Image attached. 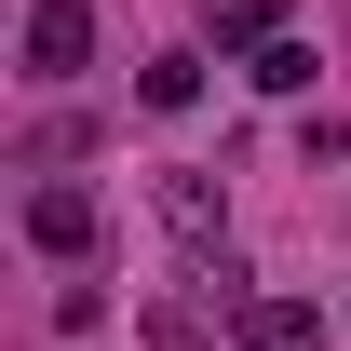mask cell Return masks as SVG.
Wrapping results in <instances>:
<instances>
[{
	"label": "cell",
	"instance_id": "2",
	"mask_svg": "<svg viewBox=\"0 0 351 351\" xmlns=\"http://www.w3.org/2000/svg\"><path fill=\"white\" fill-rule=\"evenodd\" d=\"M27 243H41V257H82V243H95V189H68V176L27 189Z\"/></svg>",
	"mask_w": 351,
	"mask_h": 351
},
{
	"label": "cell",
	"instance_id": "1",
	"mask_svg": "<svg viewBox=\"0 0 351 351\" xmlns=\"http://www.w3.org/2000/svg\"><path fill=\"white\" fill-rule=\"evenodd\" d=\"M27 68H41V82H82L95 68V0H41V14H27Z\"/></svg>",
	"mask_w": 351,
	"mask_h": 351
},
{
	"label": "cell",
	"instance_id": "5",
	"mask_svg": "<svg viewBox=\"0 0 351 351\" xmlns=\"http://www.w3.org/2000/svg\"><path fill=\"white\" fill-rule=\"evenodd\" d=\"M257 82H270V95H311V82H324V54H311V41H270V54H257Z\"/></svg>",
	"mask_w": 351,
	"mask_h": 351
},
{
	"label": "cell",
	"instance_id": "3",
	"mask_svg": "<svg viewBox=\"0 0 351 351\" xmlns=\"http://www.w3.org/2000/svg\"><path fill=\"white\" fill-rule=\"evenodd\" d=\"M243 338H257V351H324V311H311V298H257Z\"/></svg>",
	"mask_w": 351,
	"mask_h": 351
},
{
	"label": "cell",
	"instance_id": "4",
	"mask_svg": "<svg viewBox=\"0 0 351 351\" xmlns=\"http://www.w3.org/2000/svg\"><path fill=\"white\" fill-rule=\"evenodd\" d=\"M284 0H203V27H217V54H270L284 27H270Z\"/></svg>",
	"mask_w": 351,
	"mask_h": 351
}]
</instances>
